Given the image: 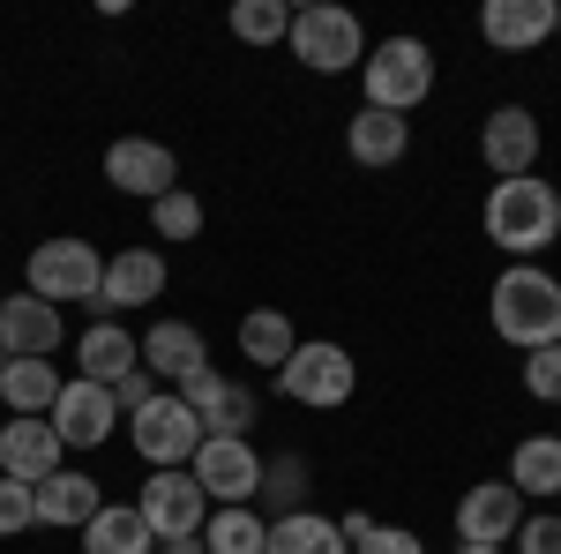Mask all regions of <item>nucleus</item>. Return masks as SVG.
Returning <instances> with one entry per match:
<instances>
[{
    "label": "nucleus",
    "mask_w": 561,
    "mask_h": 554,
    "mask_svg": "<svg viewBox=\"0 0 561 554\" xmlns=\"http://www.w3.org/2000/svg\"><path fill=\"white\" fill-rule=\"evenodd\" d=\"M180 405L203 420V434H248L255 427V389L248 383H232V375H217V368H203V375H187L180 383Z\"/></svg>",
    "instance_id": "13"
},
{
    "label": "nucleus",
    "mask_w": 561,
    "mask_h": 554,
    "mask_svg": "<svg viewBox=\"0 0 561 554\" xmlns=\"http://www.w3.org/2000/svg\"><path fill=\"white\" fill-rule=\"evenodd\" d=\"M479 38L494 53H539L554 38V0H486L479 8Z\"/></svg>",
    "instance_id": "17"
},
{
    "label": "nucleus",
    "mask_w": 561,
    "mask_h": 554,
    "mask_svg": "<svg viewBox=\"0 0 561 554\" xmlns=\"http://www.w3.org/2000/svg\"><path fill=\"white\" fill-rule=\"evenodd\" d=\"M158 554H210V547H203V532H187V540H158Z\"/></svg>",
    "instance_id": "37"
},
{
    "label": "nucleus",
    "mask_w": 561,
    "mask_h": 554,
    "mask_svg": "<svg viewBox=\"0 0 561 554\" xmlns=\"http://www.w3.org/2000/svg\"><path fill=\"white\" fill-rule=\"evenodd\" d=\"M105 180H113L121 195L158 203V195H173V188H180V166H173L165 143H150V135H121V143L105 150Z\"/></svg>",
    "instance_id": "14"
},
{
    "label": "nucleus",
    "mask_w": 561,
    "mask_h": 554,
    "mask_svg": "<svg viewBox=\"0 0 561 554\" xmlns=\"http://www.w3.org/2000/svg\"><path fill=\"white\" fill-rule=\"evenodd\" d=\"M165 293V256L158 248H121V256H105V278H98V323H121L128 307H150V299Z\"/></svg>",
    "instance_id": "10"
},
{
    "label": "nucleus",
    "mask_w": 561,
    "mask_h": 554,
    "mask_svg": "<svg viewBox=\"0 0 561 554\" xmlns=\"http://www.w3.org/2000/svg\"><path fill=\"white\" fill-rule=\"evenodd\" d=\"M0 472L8 479H53L60 472V434H53V420H8L0 427Z\"/></svg>",
    "instance_id": "20"
},
{
    "label": "nucleus",
    "mask_w": 561,
    "mask_h": 554,
    "mask_svg": "<svg viewBox=\"0 0 561 554\" xmlns=\"http://www.w3.org/2000/svg\"><path fill=\"white\" fill-rule=\"evenodd\" d=\"M277 389H285L293 405L337 412V405H352V389H359V360L330 338H307V344H293V360L277 368Z\"/></svg>",
    "instance_id": "6"
},
{
    "label": "nucleus",
    "mask_w": 561,
    "mask_h": 554,
    "mask_svg": "<svg viewBox=\"0 0 561 554\" xmlns=\"http://www.w3.org/2000/svg\"><path fill=\"white\" fill-rule=\"evenodd\" d=\"M285 45H293V60L314 68V76H345V68L367 60V31H359V15L337 8V0L300 8V15H293V31H285Z\"/></svg>",
    "instance_id": "4"
},
{
    "label": "nucleus",
    "mask_w": 561,
    "mask_h": 554,
    "mask_svg": "<svg viewBox=\"0 0 561 554\" xmlns=\"http://www.w3.org/2000/svg\"><path fill=\"white\" fill-rule=\"evenodd\" d=\"M345 150L359 166H397L404 150H412V121L404 113H375V105H359L345 128Z\"/></svg>",
    "instance_id": "22"
},
{
    "label": "nucleus",
    "mask_w": 561,
    "mask_h": 554,
    "mask_svg": "<svg viewBox=\"0 0 561 554\" xmlns=\"http://www.w3.org/2000/svg\"><path fill=\"white\" fill-rule=\"evenodd\" d=\"M23 293H38L45 307H98V278H105V256L90 248V240H38L31 262H23Z\"/></svg>",
    "instance_id": "5"
},
{
    "label": "nucleus",
    "mask_w": 561,
    "mask_h": 554,
    "mask_svg": "<svg viewBox=\"0 0 561 554\" xmlns=\"http://www.w3.org/2000/svg\"><path fill=\"white\" fill-rule=\"evenodd\" d=\"M142 368L158 375V383H187V375H203L210 368V344H203V330L195 323H150L142 330Z\"/></svg>",
    "instance_id": "18"
},
{
    "label": "nucleus",
    "mask_w": 561,
    "mask_h": 554,
    "mask_svg": "<svg viewBox=\"0 0 561 554\" xmlns=\"http://www.w3.org/2000/svg\"><path fill=\"white\" fill-rule=\"evenodd\" d=\"M262 554H352L337 517H314V510H293V517H270V540Z\"/></svg>",
    "instance_id": "25"
},
{
    "label": "nucleus",
    "mask_w": 561,
    "mask_h": 554,
    "mask_svg": "<svg viewBox=\"0 0 561 554\" xmlns=\"http://www.w3.org/2000/svg\"><path fill=\"white\" fill-rule=\"evenodd\" d=\"M285 31H293V8L285 0H240L232 8V38L240 45H285Z\"/></svg>",
    "instance_id": "29"
},
{
    "label": "nucleus",
    "mask_w": 561,
    "mask_h": 554,
    "mask_svg": "<svg viewBox=\"0 0 561 554\" xmlns=\"http://www.w3.org/2000/svg\"><path fill=\"white\" fill-rule=\"evenodd\" d=\"M150 397H158V375H150V368H135L128 383L113 389V405H121V412H142V405H150Z\"/></svg>",
    "instance_id": "36"
},
{
    "label": "nucleus",
    "mask_w": 561,
    "mask_h": 554,
    "mask_svg": "<svg viewBox=\"0 0 561 554\" xmlns=\"http://www.w3.org/2000/svg\"><path fill=\"white\" fill-rule=\"evenodd\" d=\"M510 487H517V495H561V434H531V442H517Z\"/></svg>",
    "instance_id": "27"
},
{
    "label": "nucleus",
    "mask_w": 561,
    "mask_h": 554,
    "mask_svg": "<svg viewBox=\"0 0 561 554\" xmlns=\"http://www.w3.org/2000/svg\"><path fill=\"white\" fill-rule=\"evenodd\" d=\"M352 554H427V540H420V532H404V524H375Z\"/></svg>",
    "instance_id": "34"
},
{
    "label": "nucleus",
    "mask_w": 561,
    "mask_h": 554,
    "mask_svg": "<svg viewBox=\"0 0 561 554\" xmlns=\"http://www.w3.org/2000/svg\"><path fill=\"white\" fill-rule=\"evenodd\" d=\"M494 338L517 344V352H539V344H561V278H547L539 262H510L494 278Z\"/></svg>",
    "instance_id": "1"
},
{
    "label": "nucleus",
    "mask_w": 561,
    "mask_h": 554,
    "mask_svg": "<svg viewBox=\"0 0 561 554\" xmlns=\"http://www.w3.org/2000/svg\"><path fill=\"white\" fill-rule=\"evenodd\" d=\"M105 510V487L90 479V472H53V479H38V524H53V532H83L90 517Z\"/></svg>",
    "instance_id": "21"
},
{
    "label": "nucleus",
    "mask_w": 561,
    "mask_h": 554,
    "mask_svg": "<svg viewBox=\"0 0 561 554\" xmlns=\"http://www.w3.org/2000/svg\"><path fill=\"white\" fill-rule=\"evenodd\" d=\"M135 510L150 524V540H187V532H203L210 524V495L195 487V472H150L142 479V495H135Z\"/></svg>",
    "instance_id": "9"
},
{
    "label": "nucleus",
    "mask_w": 561,
    "mask_h": 554,
    "mask_svg": "<svg viewBox=\"0 0 561 554\" xmlns=\"http://www.w3.org/2000/svg\"><path fill=\"white\" fill-rule=\"evenodd\" d=\"M517 554H561V517H524L517 524Z\"/></svg>",
    "instance_id": "35"
},
{
    "label": "nucleus",
    "mask_w": 561,
    "mask_h": 554,
    "mask_svg": "<svg viewBox=\"0 0 561 554\" xmlns=\"http://www.w3.org/2000/svg\"><path fill=\"white\" fill-rule=\"evenodd\" d=\"M293 323H285V315H277V307H255V315H240V360H255V368H270V375H277V368H285V360H293Z\"/></svg>",
    "instance_id": "26"
},
{
    "label": "nucleus",
    "mask_w": 561,
    "mask_h": 554,
    "mask_svg": "<svg viewBox=\"0 0 561 554\" xmlns=\"http://www.w3.org/2000/svg\"><path fill=\"white\" fill-rule=\"evenodd\" d=\"M83 554H158V540H150V524H142L135 502H105L83 524Z\"/></svg>",
    "instance_id": "24"
},
{
    "label": "nucleus",
    "mask_w": 561,
    "mask_h": 554,
    "mask_svg": "<svg viewBox=\"0 0 561 554\" xmlns=\"http://www.w3.org/2000/svg\"><path fill=\"white\" fill-rule=\"evenodd\" d=\"M195 487L210 495L217 510H248L262 495V457L248 450V434H203V450L187 457Z\"/></svg>",
    "instance_id": "8"
},
{
    "label": "nucleus",
    "mask_w": 561,
    "mask_h": 554,
    "mask_svg": "<svg viewBox=\"0 0 561 554\" xmlns=\"http://www.w3.org/2000/svg\"><path fill=\"white\" fill-rule=\"evenodd\" d=\"M524 389H531L539 405H561V344H539V352H524Z\"/></svg>",
    "instance_id": "33"
},
{
    "label": "nucleus",
    "mask_w": 561,
    "mask_h": 554,
    "mask_svg": "<svg viewBox=\"0 0 561 554\" xmlns=\"http://www.w3.org/2000/svg\"><path fill=\"white\" fill-rule=\"evenodd\" d=\"M76 360H83V383L121 389L135 368H142V338H128L121 323H90L83 338H76Z\"/></svg>",
    "instance_id": "19"
},
{
    "label": "nucleus",
    "mask_w": 561,
    "mask_h": 554,
    "mask_svg": "<svg viewBox=\"0 0 561 554\" xmlns=\"http://www.w3.org/2000/svg\"><path fill=\"white\" fill-rule=\"evenodd\" d=\"M517 524H524V495L510 479H479L457 502V547H502V540H517Z\"/></svg>",
    "instance_id": "15"
},
{
    "label": "nucleus",
    "mask_w": 561,
    "mask_h": 554,
    "mask_svg": "<svg viewBox=\"0 0 561 554\" xmlns=\"http://www.w3.org/2000/svg\"><path fill=\"white\" fill-rule=\"evenodd\" d=\"M359 83H367V105H375V113H412V105H427V90H434L427 38H382V45H367Z\"/></svg>",
    "instance_id": "3"
},
{
    "label": "nucleus",
    "mask_w": 561,
    "mask_h": 554,
    "mask_svg": "<svg viewBox=\"0 0 561 554\" xmlns=\"http://www.w3.org/2000/svg\"><path fill=\"white\" fill-rule=\"evenodd\" d=\"M554 31H561V0H554Z\"/></svg>",
    "instance_id": "39"
},
{
    "label": "nucleus",
    "mask_w": 561,
    "mask_h": 554,
    "mask_svg": "<svg viewBox=\"0 0 561 554\" xmlns=\"http://www.w3.org/2000/svg\"><path fill=\"white\" fill-rule=\"evenodd\" d=\"M53 434H60V450H98V442H113V420H121V405H113V389L98 383H60V397H53Z\"/></svg>",
    "instance_id": "11"
},
{
    "label": "nucleus",
    "mask_w": 561,
    "mask_h": 554,
    "mask_svg": "<svg viewBox=\"0 0 561 554\" xmlns=\"http://www.w3.org/2000/svg\"><path fill=\"white\" fill-rule=\"evenodd\" d=\"M128 442L150 472H180L195 450H203V420L180 405V389H158L142 412H128Z\"/></svg>",
    "instance_id": "7"
},
{
    "label": "nucleus",
    "mask_w": 561,
    "mask_h": 554,
    "mask_svg": "<svg viewBox=\"0 0 561 554\" xmlns=\"http://www.w3.org/2000/svg\"><path fill=\"white\" fill-rule=\"evenodd\" d=\"M262 540H270V524L255 517V502L248 510H210V524H203L210 554H262Z\"/></svg>",
    "instance_id": "28"
},
{
    "label": "nucleus",
    "mask_w": 561,
    "mask_h": 554,
    "mask_svg": "<svg viewBox=\"0 0 561 554\" xmlns=\"http://www.w3.org/2000/svg\"><path fill=\"white\" fill-rule=\"evenodd\" d=\"M150 225H158V240H195V233H203V203H195L187 188H173V195L150 203Z\"/></svg>",
    "instance_id": "31"
},
{
    "label": "nucleus",
    "mask_w": 561,
    "mask_h": 554,
    "mask_svg": "<svg viewBox=\"0 0 561 554\" xmlns=\"http://www.w3.org/2000/svg\"><path fill=\"white\" fill-rule=\"evenodd\" d=\"M53 397H60V368H53V360H8V368H0V405H8L15 420H45Z\"/></svg>",
    "instance_id": "23"
},
{
    "label": "nucleus",
    "mask_w": 561,
    "mask_h": 554,
    "mask_svg": "<svg viewBox=\"0 0 561 554\" xmlns=\"http://www.w3.org/2000/svg\"><path fill=\"white\" fill-rule=\"evenodd\" d=\"M457 554H502V547H457Z\"/></svg>",
    "instance_id": "38"
},
{
    "label": "nucleus",
    "mask_w": 561,
    "mask_h": 554,
    "mask_svg": "<svg viewBox=\"0 0 561 554\" xmlns=\"http://www.w3.org/2000/svg\"><path fill=\"white\" fill-rule=\"evenodd\" d=\"M0 352L8 360H53L60 352V307L38 293H0Z\"/></svg>",
    "instance_id": "16"
},
{
    "label": "nucleus",
    "mask_w": 561,
    "mask_h": 554,
    "mask_svg": "<svg viewBox=\"0 0 561 554\" xmlns=\"http://www.w3.org/2000/svg\"><path fill=\"white\" fill-rule=\"evenodd\" d=\"M486 240L510 248V256H547L561 240V195L554 180L524 172V180H494L486 195Z\"/></svg>",
    "instance_id": "2"
},
{
    "label": "nucleus",
    "mask_w": 561,
    "mask_h": 554,
    "mask_svg": "<svg viewBox=\"0 0 561 554\" xmlns=\"http://www.w3.org/2000/svg\"><path fill=\"white\" fill-rule=\"evenodd\" d=\"M255 502H270L277 517L307 510V465H300V457H262V495H255Z\"/></svg>",
    "instance_id": "30"
},
{
    "label": "nucleus",
    "mask_w": 561,
    "mask_h": 554,
    "mask_svg": "<svg viewBox=\"0 0 561 554\" xmlns=\"http://www.w3.org/2000/svg\"><path fill=\"white\" fill-rule=\"evenodd\" d=\"M0 368H8V352H0Z\"/></svg>",
    "instance_id": "40"
},
{
    "label": "nucleus",
    "mask_w": 561,
    "mask_h": 554,
    "mask_svg": "<svg viewBox=\"0 0 561 554\" xmlns=\"http://www.w3.org/2000/svg\"><path fill=\"white\" fill-rule=\"evenodd\" d=\"M31 524H38V487L0 472V540H15V532H31Z\"/></svg>",
    "instance_id": "32"
},
{
    "label": "nucleus",
    "mask_w": 561,
    "mask_h": 554,
    "mask_svg": "<svg viewBox=\"0 0 561 554\" xmlns=\"http://www.w3.org/2000/svg\"><path fill=\"white\" fill-rule=\"evenodd\" d=\"M479 158H486L494 180H524V172H539V113H524V105H494L486 128H479Z\"/></svg>",
    "instance_id": "12"
}]
</instances>
